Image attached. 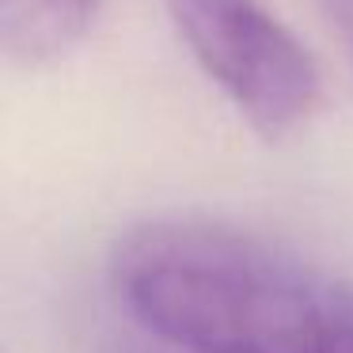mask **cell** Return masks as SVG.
Segmentation results:
<instances>
[{
    "mask_svg": "<svg viewBox=\"0 0 353 353\" xmlns=\"http://www.w3.org/2000/svg\"><path fill=\"white\" fill-rule=\"evenodd\" d=\"M110 285L179 353H353V281L221 221L137 224Z\"/></svg>",
    "mask_w": 353,
    "mask_h": 353,
    "instance_id": "obj_1",
    "label": "cell"
},
{
    "mask_svg": "<svg viewBox=\"0 0 353 353\" xmlns=\"http://www.w3.org/2000/svg\"><path fill=\"white\" fill-rule=\"evenodd\" d=\"M183 46L259 137L289 141L323 107V69L262 0H163Z\"/></svg>",
    "mask_w": 353,
    "mask_h": 353,
    "instance_id": "obj_2",
    "label": "cell"
},
{
    "mask_svg": "<svg viewBox=\"0 0 353 353\" xmlns=\"http://www.w3.org/2000/svg\"><path fill=\"white\" fill-rule=\"evenodd\" d=\"M99 0H0V46L23 69L57 65L84 46Z\"/></svg>",
    "mask_w": 353,
    "mask_h": 353,
    "instance_id": "obj_3",
    "label": "cell"
},
{
    "mask_svg": "<svg viewBox=\"0 0 353 353\" xmlns=\"http://www.w3.org/2000/svg\"><path fill=\"white\" fill-rule=\"evenodd\" d=\"M334 4V19H338V31H342V39H345V50H350V57H353V0H330Z\"/></svg>",
    "mask_w": 353,
    "mask_h": 353,
    "instance_id": "obj_4",
    "label": "cell"
}]
</instances>
